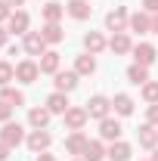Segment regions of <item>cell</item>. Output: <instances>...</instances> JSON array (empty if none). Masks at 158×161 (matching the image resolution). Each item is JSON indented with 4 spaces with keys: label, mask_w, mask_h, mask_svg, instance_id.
Segmentation results:
<instances>
[{
    "label": "cell",
    "mask_w": 158,
    "mask_h": 161,
    "mask_svg": "<svg viewBox=\"0 0 158 161\" xmlns=\"http://www.w3.org/2000/svg\"><path fill=\"white\" fill-rule=\"evenodd\" d=\"M143 9L152 16V13H158V0H143Z\"/></svg>",
    "instance_id": "836d02e7"
},
{
    "label": "cell",
    "mask_w": 158,
    "mask_h": 161,
    "mask_svg": "<svg viewBox=\"0 0 158 161\" xmlns=\"http://www.w3.org/2000/svg\"><path fill=\"white\" fill-rule=\"evenodd\" d=\"M40 75H56V71H59V53H56V50H47V53H43V56H40Z\"/></svg>",
    "instance_id": "603a6c76"
},
{
    "label": "cell",
    "mask_w": 158,
    "mask_h": 161,
    "mask_svg": "<svg viewBox=\"0 0 158 161\" xmlns=\"http://www.w3.org/2000/svg\"><path fill=\"white\" fill-rule=\"evenodd\" d=\"M13 13H16V9H13L6 0H0V22H9V16H13Z\"/></svg>",
    "instance_id": "1f68e13d"
},
{
    "label": "cell",
    "mask_w": 158,
    "mask_h": 161,
    "mask_svg": "<svg viewBox=\"0 0 158 161\" xmlns=\"http://www.w3.org/2000/svg\"><path fill=\"white\" fill-rule=\"evenodd\" d=\"M65 13H68L75 22H84V19H90L93 6H90L87 0H68V3H65Z\"/></svg>",
    "instance_id": "5bb4252c"
},
{
    "label": "cell",
    "mask_w": 158,
    "mask_h": 161,
    "mask_svg": "<svg viewBox=\"0 0 158 161\" xmlns=\"http://www.w3.org/2000/svg\"><path fill=\"white\" fill-rule=\"evenodd\" d=\"M109 112H112V99H109V96L96 93V96L87 99V115H90V118L102 121V118H109Z\"/></svg>",
    "instance_id": "3957f363"
},
{
    "label": "cell",
    "mask_w": 158,
    "mask_h": 161,
    "mask_svg": "<svg viewBox=\"0 0 158 161\" xmlns=\"http://www.w3.org/2000/svg\"><path fill=\"white\" fill-rule=\"evenodd\" d=\"M127 80H130V84H137V87H143V84L149 80V68H146V65H137V62H133V65L127 68Z\"/></svg>",
    "instance_id": "83f0119b"
},
{
    "label": "cell",
    "mask_w": 158,
    "mask_h": 161,
    "mask_svg": "<svg viewBox=\"0 0 158 161\" xmlns=\"http://www.w3.org/2000/svg\"><path fill=\"white\" fill-rule=\"evenodd\" d=\"M40 34H43V40H47V43H62V40H65V31H62L59 22H43Z\"/></svg>",
    "instance_id": "ffe728a7"
},
{
    "label": "cell",
    "mask_w": 158,
    "mask_h": 161,
    "mask_svg": "<svg viewBox=\"0 0 158 161\" xmlns=\"http://www.w3.org/2000/svg\"><path fill=\"white\" fill-rule=\"evenodd\" d=\"M78 71H56V75H53V84H56V90H59V93H71V90H75V87H78Z\"/></svg>",
    "instance_id": "4fadbf2b"
},
{
    "label": "cell",
    "mask_w": 158,
    "mask_h": 161,
    "mask_svg": "<svg viewBox=\"0 0 158 161\" xmlns=\"http://www.w3.org/2000/svg\"><path fill=\"white\" fill-rule=\"evenodd\" d=\"M112 108H115V115H121V118H130V115H133V99H130L127 93H115Z\"/></svg>",
    "instance_id": "44dd1931"
},
{
    "label": "cell",
    "mask_w": 158,
    "mask_h": 161,
    "mask_svg": "<svg viewBox=\"0 0 158 161\" xmlns=\"http://www.w3.org/2000/svg\"><path fill=\"white\" fill-rule=\"evenodd\" d=\"M9 158V146H3V142H0V161H6Z\"/></svg>",
    "instance_id": "d590c367"
},
{
    "label": "cell",
    "mask_w": 158,
    "mask_h": 161,
    "mask_svg": "<svg viewBox=\"0 0 158 161\" xmlns=\"http://www.w3.org/2000/svg\"><path fill=\"white\" fill-rule=\"evenodd\" d=\"M75 71H78L81 78H87V75H93V71H96V59H93L90 53H81L78 59H75Z\"/></svg>",
    "instance_id": "4316f807"
},
{
    "label": "cell",
    "mask_w": 158,
    "mask_h": 161,
    "mask_svg": "<svg viewBox=\"0 0 158 161\" xmlns=\"http://www.w3.org/2000/svg\"><path fill=\"white\" fill-rule=\"evenodd\" d=\"M37 161H56V158H53L50 152H40V155H37Z\"/></svg>",
    "instance_id": "8d00e7d4"
},
{
    "label": "cell",
    "mask_w": 158,
    "mask_h": 161,
    "mask_svg": "<svg viewBox=\"0 0 158 161\" xmlns=\"http://www.w3.org/2000/svg\"><path fill=\"white\" fill-rule=\"evenodd\" d=\"M152 31L158 34V13H152Z\"/></svg>",
    "instance_id": "74e56055"
},
{
    "label": "cell",
    "mask_w": 158,
    "mask_h": 161,
    "mask_svg": "<svg viewBox=\"0 0 158 161\" xmlns=\"http://www.w3.org/2000/svg\"><path fill=\"white\" fill-rule=\"evenodd\" d=\"M87 142H90V140H87L81 130H71V133L65 136V152H68V155H75V158H81V155H84V149H87Z\"/></svg>",
    "instance_id": "9c48e42d"
},
{
    "label": "cell",
    "mask_w": 158,
    "mask_h": 161,
    "mask_svg": "<svg viewBox=\"0 0 158 161\" xmlns=\"http://www.w3.org/2000/svg\"><path fill=\"white\" fill-rule=\"evenodd\" d=\"M47 47H50V43L43 40L40 31H28V34L22 37V50H25L28 56H43V53H47Z\"/></svg>",
    "instance_id": "277c9868"
},
{
    "label": "cell",
    "mask_w": 158,
    "mask_h": 161,
    "mask_svg": "<svg viewBox=\"0 0 158 161\" xmlns=\"http://www.w3.org/2000/svg\"><path fill=\"white\" fill-rule=\"evenodd\" d=\"M75 161H84V158H75Z\"/></svg>",
    "instance_id": "60d3db41"
},
{
    "label": "cell",
    "mask_w": 158,
    "mask_h": 161,
    "mask_svg": "<svg viewBox=\"0 0 158 161\" xmlns=\"http://www.w3.org/2000/svg\"><path fill=\"white\" fill-rule=\"evenodd\" d=\"M0 142L9 146V149H16L19 142H25V130H22L19 121H6V124L0 127Z\"/></svg>",
    "instance_id": "6da1fadb"
},
{
    "label": "cell",
    "mask_w": 158,
    "mask_h": 161,
    "mask_svg": "<svg viewBox=\"0 0 158 161\" xmlns=\"http://www.w3.org/2000/svg\"><path fill=\"white\" fill-rule=\"evenodd\" d=\"M146 121H149V124H158V102H152V105L146 108Z\"/></svg>",
    "instance_id": "d6a6232c"
},
{
    "label": "cell",
    "mask_w": 158,
    "mask_h": 161,
    "mask_svg": "<svg viewBox=\"0 0 158 161\" xmlns=\"http://www.w3.org/2000/svg\"><path fill=\"white\" fill-rule=\"evenodd\" d=\"M9 80H16V65L13 62H0V87H9Z\"/></svg>",
    "instance_id": "f546056e"
},
{
    "label": "cell",
    "mask_w": 158,
    "mask_h": 161,
    "mask_svg": "<svg viewBox=\"0 0 158 161\" xmlns=\"http://www.w3.org/2000/svg\"><path fill=\"white\" fill-rule=\"evenodd\" d=\"M105 28H109L112 34H118V31H127V28H130V13H127L124 6H115V9L105 16Z\"/></svg>",
    "instance_id": "7a4b0ae2"
},
{
    "label": "cell",
    "mask_w": 158,
    "mask_h": 161,
    "mask_svg": "<svg viewBox=\"0 0 158 161\" xmlns=\"http://www.w3.org/2000/svg\"><path fill=\"white\" fill-rule=\"evenodd\" d=\"M130 53H133V62H137V65H146V68H149V65L155 62V53H158V50L152 47V43H133Z\"/></svg>",
    "instance_id": "7c38bea8"
},
{
    "label": "cell",
    "mask_w": 158,
    "mask_h": 161,
    "mask_svg": "<svg viewBox=\"0 0 158 161\" xmlns=\"http://www.w3.org/2000/svg\"><path fill=\"white\" fill-rule=\"evenodd\" d=\"M137 140H139V146H143V149L155 152V149H158V130H155V124H149V121H146V124L137 130Z\"/></svg>",
    "instance_id": "ba28073f"
},
{
    "label": "cell",
    "mask_w": 158,
    "mask_h": 161,
    "mask_svg": "<svg viewBox=\"0 0 158 161\" xmlns=\"http://www.w3.org/2000/svg\"><path fill=\"white\" fill-rule=\"evenodd\" d=\"M0 99L6 105H13V108H19V105H25V93L16 90V87H0Z\"/></svg>",
    "instance_id": "484cf974"
},
{
    "label": "cell",
    "mask_w": 158,
    "mask_h": 161,
    "mask_svg": "<svg viewBox=\"0 0 158 161\" xmlns=\"http://www.w3.org/2000/svg\"><path fill=\"white\" fill-rule=\"evenodd\" d=\"M149 161H152V158H149Z\"/></svg>",
    "instance_id": "b9f144b4"
},
{
    "label": "cell",
    "mask_w": 158,
    "mask_h": 161,
    "mask_svg": "<svg viewBox=\"0 0 158 161\" xmlns=\"http://www.w3.org/2000/svg\"><path fill=\"white\" fill-rule=\"evenodd\" d=\"M40 16H43V22H59L62 16H65V3L47 0V3H43V9H40Z\"/></svg>",
    "instance_id": "cb8c5ba5"
},
{
    "label": "cell",
    "mask_w": 158,
    "mask_h": 161,
    "mask_svg": "<svg viewBox=\"0 0 158 161\" xmlns=\"http://www.w3.org/2000/svg\"><path fill=\"white\" fill-rule=\"evenodd\" d=\"M152 161H158V149H155V152H152Z\"/></svg>",
    "instance_id": "ab89813d"
},
{
    "label": "cell",
    "mask_w": 158,
    "mask_h": 161,
    "mask_svg": "<svg viewBox=\"0 0 158 161\" xmlns=\"http://www.w3.org/2000/svg\"><path fill=\"white\" fill-rule=\"evenodd\" d=\"M81 158H84V161H102V158H109V152H105V146H102L99 140H90Z\"/></svg>",
    "instance_id": "d4e9b609"
},
{
    "label": "cell",
    "mask_w": 158,
    "mask_h": 161,
    "mask_svg": "<svg viewBox=\"0 0 158 161\" xmlns=\"http://www.w3.org/2000/svg\"><path fill=\"white\" fill-rule=\"evenodd\" d=\"M13 112H16L13 105H6V102L0 99V124H6V121H13Z\"/></svg>",
    "instance_id": "4dcf8cb0"
},
{
    "label": "cell",
    "mask_w": 158,
    "mask_h": 161,
    "mask_svg": "<svg viewBox=\"0 0 158 161\" xmlns=\"http://www.w3.org/2000/svg\"><path fill=\"white\" fill-rule=\"evenodd\" d=\"M37 78H40V65L34 59H22L19 65H16V80H22V84H34Z\"/></svg>",
    "instance_id": "5b68a950"
},
{
    "label": "cell",
    "mask_w": 158,
    "mask_h": 161,
    "mask_svg": "<svg viewBox=\"0 0 158 161\" xmlns=\"http://www.w3.org/2000/svg\"><path fill=\"white\" fill-rule=\"evenodd\" d=\"M47 108H50L53 115H65V112L71 108V102H68V93H59V90H53V93L47 96Z\"/></svg>",
    "instance_id": "9a60e30c"
},
{
    "label": "cell",
    "mask_w": 158,
    "mask_h": 161,
    "mask_svg": "<svg viewBox=\"0 0 158 161\" xmlns=\"http://www.w3.org/2000/svg\"><path fill=\"white\" fill-rule=\"evenodd\" d=\"M139 96L149 102V105H152V102H158V80H146V84L139 87Z\"/></svg>",
    "instance_id": "f1b7e54d"
},
{
    "label": "cell",
    "mask_w": 158,
    "mask_h": 161,
    "mask_svg": "<svg viewBox=\"0 0 158 161\" xmlns=\"http://www.w3.org/2000/svg\"><path fill=\"white\" fill-rule=\"evenodd\" d=\"M105 47H109V40L102 37L99 31H87V34H84V50H87L90 56H99Z\"/></svg>",
    "instance_id": "2e32d148"
},
{
    "label": "cell",
    "mask_w": 158,
    "mask_h": 161,
    "mask_svg": "<svg viewBox=\"0 0 158 161\" xmlns=\"http://www.w3.org/2000/svg\"><path fill=\"white\" fill-rule=\"evenodd\" d=\"M25 142H28V149H31L34 155H40V152H47V149H50L53 136H50V130H31V133L25 136Z\"/></svg>",
    "instance_id": "8992f818"
},
{
    "label": "cell",
    "mask_w": 158,
    "mask_h": 161,
    "mask_svg": "<svg viewBox=\"0 0 158 161\" xmlns=\"http://www.w3.org/2000/svg\"><path fill=\"white\" fill-rule=\"evenodd\" d=\"M6 43H9V28L0 25V47H6Z\"/></svg>",
    "instance_id": "e575fe53"
},
{
    "label": "cell",
    "mask_w": 158,
    "mask_h": 161,
    "mask_svg": "<svg viewBox=\"0 0 158 161\" xmlns=\"http://www.w3.org/2000/svg\"><path fill=\"white\" fill-rule=\"evenodd\" d=\"M105 152H109V158H112V161H130V155H133V149H130L124 140H115Z\"/></svg>",
    "instance_id": "7402d4cb"
},
{
    "label": "cell",
    "mask_w": 158,
    "mask_h": 161,
    "mask_svg": "<svg viewBox=\"0 0 158 161\" xmlns=\"http://www.w3.org/2000/svg\"><path fill=\"white\" fill-rule=\"evenodd\" d=\"M50 115H53V112H50V108H47V105H43V108H31V112H28V124H31V127H34V130H47V124H50Z\"/></svg>",
    "instance_id": "d6986e66"
},
{
    "label": "cell",
    "mask_w": 158,
    "mask_h": 161,
    "mask_svg": "<svg viewBox=\"0 0 158 161\" xmlns=\"http://www.w3.org/2000/svg\"><path fill=\"white\" fill-rule=\"evenodd\" d=\"M121 133H124V127H121V121L118 118H102L99 121V136L102 140H109V142H115V140H121Z\"/></svg>",
    "instance_id": "52a82bcc"
},
{
    "label": "cell",
    "mask_w": 158,
    "mask_h": 161,
    "mask_svg": "<svg viewBox=\"0 0 158 161\" xmlns=\"http://www.w3.org/2000/svg\"><path fill=\"white\" fill-rule=\"evenodd\" d=\"M62 118H65V127H68V130H84V124H87V118H90V115H87V108L71 105Z\"/></svg>",
    "instance_id": "30bf717a"
},
{
    "label": "cell",
    "mask_w": 158,
    "mask_h": 161,
    "mask_svg": "<svg viewBox=\"0 0 158 161\" xmlns=\"http://www.w3.org/2000/svg\"><path fill=\"white\" fill-rule=\"evenodd\" d=\"M127 31H137V34H149L152 31V16L143 9V13H133L130 16V28Z\"/></svg>",
    "instance_id": "ac0fdd59"
},
{
    "label": "cell",
    "mask_w": 158,
    "mask_h": 161,
    "mask_svg": "<svg viewBox=\"0 0 158 161\" xmlns=\"http://www.w3.org/2000/svg\"><path fill=\"white\" fill-rule=\"evenodd\" d=\"M6 3H9V6H22L25 0H6Z\"/></svg>",
    "instance_id": "f35d334b"
},
{
    "label": "cell",
    "mask_w": 158,
    "mask_h": 161,
    "mask_svg": "<svg viewBox=\"0 0 158 161\" xmlns=\"http://www.w3.org/2000/svg\"><path fill=\"white\" fill-rule=\"evenodd\" d=\"M109 50H112L115 56H124V53H130V50H133V43H130V34H127V31H118V34H112V40H109Z\"/></svg>",
    "instance_id": "e0dca14e"
},
{
    "label": "cell",
    "mask_w": 158,
    "mask_h": 161,
    "mask_svg": "<svg viewBox=\"0 0 158 161\" xmlns=\"http://www.w3.org/2000/svg\"><path fill=\"white\" fill-rule=\"evenodd\" d=\"M28 25H31V19H28V13L25 9H16L13 16H9V22H6V28H9V34H28Z\"/></svg>",
    "instance_id": "8fae6325"
}]
</instances>
